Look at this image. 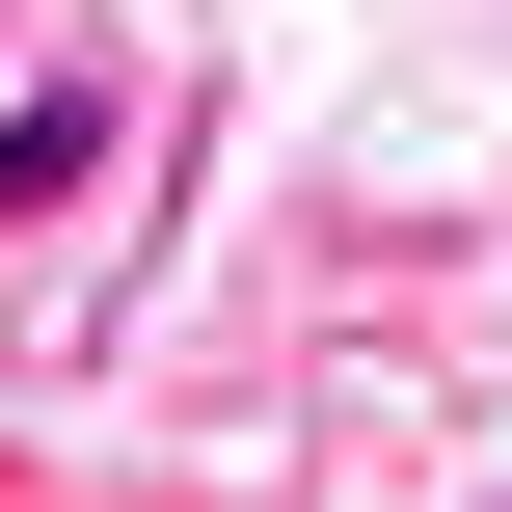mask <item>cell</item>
I'll return each mask as SVG.
<instances>
[{
	"label": "cell",
	"mask_w": 512,
	"mask_h": 512,
	"mask_svg": "<svg viewBox=\"0 0 512 512\" xmlns=\"http://www.w3.org/2000/svg\"><path fill=\"white\" fill-rule=\"evenodd\" d=\"M108 135H135V81H108V54H27V81H0V243H27V216H81V189H108Z\"/></svg>",
	"instance_id": "1"
}]
</instances>
